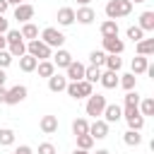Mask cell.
I'll list each match as a JSON object with an SVG mask.
<instances>
[{"instance_id": "obj_14", "label": "cell", "mask_w": 154, "mask_h": 154, "mask_svg": "<svg viewBox=\"0 0 154 154\" xmlns=\"http://www.w3.org/2000/svg\"><path fill=\"white\" fill-rule=\"evenodd\" d=\"M65 87H67V77L65 75H51L48 77V89L53 91V94H60V91H65Z\"/></svg>"}, {"instance_id": "obj_43", "label": "cell", "mask_w": 154, "mask_h": 154, "mask_svg": "<svg viewBox=\"0 0 154 154\" xmlns=\"http://www.w3.org/2000/svg\"><path fill=\"white\" fill-rule=\"evenodd\" d=\"M5 96H7V89L0 87V103H5Z\"/></svg>"}, {"instance_id": "obj_18", "label": "cell", "mask_w": 154, "mask_h": 154, "mask_svg": "<svg viewBox=\"0 0 154 154\" xmlns=\"http://www.w3.org/2000/svg\"><path fill=\"white\" fill-rule=\"evenodd\" d=\"M118 72H111V70H106V72H101V77H99V82H101V87L103 89H116L118 87Z\"/></svg>"}, {"instance_id": "obj_37", "label": "cell", "mask_w": 154, "mask_h": 154, "mask_svg": "<svg viewBox=\"0 0 154 154\" xmlns=\"http://www.w3.org/2000/svg\"><path fill=\"white\" fill-rule=\"evenodd\" d=\"M140 101H142V96L132 89V91H125V106H140Z\"/></svg>"}, {"instance_id": "obj_50", "label": "cell", "mask_w": 154, "mask_h": 154, "mask_svg": "<svg viewBox=\"0 0 154 154\" xmlns=\"http://www.w3.org/2000/svg\"><path fill=\"white\" fill-rule=\"evenodd\" d=\"M130 2H132V5H135V2H144V0H130Z\"/></svg>"}, {"instance_id": "obj_24", "label": "cell", "mask_w": 154, "mask_h": 154, "mask_svg": "<svg viewBox=\"0 0 154 154\" xmlns=\"http://www.w3.org/2000/svg\"><path fill=\"white\" fill-rule=\"evenodd\" d=\"M118 84H120L125 91H132V89L137 87V77H135L132 72H125V75H120V77H118Z\"/></svg>"}, {"instance_id": "obj_35", "label": "cell", "mask_w": 154, "mask_h": 154, "mask_svg": "<svg viewBox=\"0 0 154 154\" xmlns=\"http://www.w3.org/2000/svg\"><path fill=\"white\" fill-rule=\"evenodd\" d=\"M125 34H128V38H130V41H135V43L144 38V31H142L137 24H135V26H128V31H125Z\"/></svg>"}, {"instance_id": "obj_45", "label": "cell", "mask_w": 154, "mask_h": 154, "mask_svg": "<svg viewBox=\"0 0 154 154\" xmlns=\"http://www.w3.org/2000/svg\"><path fill=\"white\" fill-rule=\"evenodd\" d=\"M7 48V41H5V36H0V51H5Z\"/></svg>"}, {"instance_id": "obj_39", "label": "cell", "mask_w": 154, "mask_h": 154, "mask_svg": "<svg viewBox=\"0 0 154 154\" xmlns=\"http://www.w3.org/2000/svg\"><path fill=\"white\" fill-rule=\"evenodd\" d=\"M38 154H55V147L51 142H41L38 144Z\"/></svg>"}, {"instance_id": "obj_19", "label": "cell", "mask_w": 154, "mask_h": 154, "mask_svg": "<svg viewBox=\"0 0 154 154\" xmlns=\"http://www.w3.org/2000/svg\"><path fill=\"white\" fill-rule=\"evenodd\" d=\"M137 26L147 34V31H154V12L152 10H147V12H142L140 14V22H137Z\"/></svg>"}, {"instance_id": "obj_34", "label": "cell", "mask_w": 154, "mask_h": 154, "mask_svg": "<svg viewBox=\"0 0 154 154\" xmlns=\"http://www.w3.org/2000/svg\"><path fill=\"white\" fill-rule=\"evenodd\" d=\"M103 60H106V53H103V51H91V53H89V65L101 67V65H103Z\"/></svg>"}, {"instance_id": "obj_20", "label": "cell", "mask_w": 154, "mask_h": 154, "mask_svg": "<svg viewBox=\"0 0 154 154\" xmlns=\"http://www.w3.org/2000/svg\"><path fill=\"white\" fill-rule=\"evenodd\" d=\"M19 34H22V38L29 43V41H34V38H38V26L34 24V22H26V24H22V29H19Z\"/></svg>"}, {"instance_id": "obj_12", "label": "cell", "mask_w": 154, "mask_h": 154, "mask_svg": "<svg viewBox=\"0 0 154 154\" xmlns=\"http://www.w3.org/2000/svg\"><path fill=\"white\" fill-rule=\"evenodd\" d=\"M51 58H53L51 63H53L55 67H63V70L75 60V58H72V53H70V51H65V48H58V51H55V55H51Z\"/></svg>"}, {"instance_id": "obj_13", "label": "cell", "mask_w": 154, "mask_h": 154, "mask_svg": "<svg viewBox=\"0 0 154 154\" xmlns=\"http://www.w3.org/2000/svg\"><path fill=\"white\" fill-rule=\"evenodd\" d=\"M123 118V108L118 106V103H106V108H103V120L111 125V123H118Z\"/></svg>"}, {"instance_id": "obj_36", "label": "cell", "mask_w": 154, "mask_h": 154, "mask_svg": "<svg viewBox=\"0 0 154 154\" xmlns=\"http://www.w3.org/2000/svg\"><path fill=\"white\" fill-rule=\"evenodd\" d=\"M125 123H128V128H130V130H137V132L144 128V118H142L140 113H137V116H132V118H128Z\"/></svg>"}, {"instance_id": "obj_25", "label": "cell", "mask_w": 154, "mask_h": 154, "mask_svg": "<svg viewBox=\"0 0 154 154\" xmlns=\"http://www.w3.org/2000/svg\"><path fill=\"white\" fill-rule=\"evenodd\" d=\"M36 72H38V77H51V75H55V65L51 63V60H41L38 65H36Z\"/></svg>"}, {"instance_id": "obj_4", "label": "cell", "mask_w": 154, "mask_h": 154, "mask_svg": "<svg viewBox=\"0 0 154 154\" xmlns=\"http://www.w3.org/2000/svg\"><path fill=\"white\" fill-rule=\"evenodd\" d=\"M106 96L103 94H91V96H87V106H84V111H87V116H91L94 120L99 118V116H103V108H106Z\"/></svg>"}, {"instance_id": "obj_40", "label": "cell", "mask_w": 154, "mask_h": 154, "mask_svg": "<svg viewBox=\"0 0 154 154\" xmlns=\"http://www.w3.org/2000/svg\"><path fill=\"white\" fill-rule=\"evenodd\" d=\"M10 31V24H7V19H5V14H0V36H5Z\"/></svg>"}, {"instance_id": "obj_31", "label": "cell", "mask_w": 154, "mask_h": 154, "mask_svg": "<svg viewBox=\"0 0 154 154\" xmlns=\"http://www.w3.org/2000/svg\"><path fill=\"white\" fill-rule=\"evenodd\" d=\"M103 65H106V70H111V72H118V70L123 67V60H120L118 55H108V53H106V60H103Z\"/></svg>"}, {"instance_id": "obj_2", "label": "cell", "mask_w": 154, "mask_h": 154, "mask_svg": "<svg viewBox=\"0 0 154 154\" xmlns=\"http://www.w3.org/2000/svg\"><path fill=\"white\" fill-rule=\"evenodd\" d=\"M26 55L36 58L38 63H41V60H51L53 48H48V46H46L41 38H34V41H29V43H26Z\"/></svg>"}, {"instance_id": "obj_23", "label": "cell", "mask_w": 154, "mask_h": 154, "mask_svg": "<svg viewBox=\"0 0 154 154\" xmlns=\"http://www.w3.org/2000/svg\"><path fill=\"white\" fill-rule=\"evenodd\" d=\"M72 135H75V137L89 135V120H87V118H75V120H72Z\"/></svg>"}, {"instance_id": "obj_29", "label": "cell", "mask_w": 154, "mask_h": 154, "mask_svg": "<svg viewBox=\"0 0 154 154\" xmlns=\"http://www.w3.org/2000/svg\"><path fill=\"white\" fill-rule=\"evenodd\" d=\"M101 36H118V22L113 19L101 22Z\"/></svg>"}, {"instance_id": "obj_44", "label": "cell", "mask_w": 154, "mask_h": 154, "mask_svg": "<svg viewBox=\"0 0 154 154\" xmlns=\"http://www.w3.org/2000/svg\"><path fill=\"white\" fill-rule=\"evenodd\" d=\"M7 7H10V5H7L5 0H0V14H5V12H7Z\"/></svg>"}, {"instance_id": "obj_33", "label": "cell", "mask_w": 154, "mask_h": 154, "mask_svg": "<svg viewBox=\"0 0 154 154\" xmlns=\"http://www.w3.org/2000/svg\"><path fill=\"white\" fill-rule=\"evenodd\" d=\"M94 142H96V140H94L91 135H79V137H77V149H84V152H89V149L94 147Z\"/></svg>"}, {"instance_id": "obj_9", "label": "cell", "mask_w": 154, "mask_h": 154, "mask_svg": "<svg viewBox=\"0 0 154 154\" xmlns=\"http://www.w3.org/2000/svg\"><path fill=\"white\" fill-rule=\"evenodd\" d=\"M89 135L94 140H106L108 137V123L103 118H96L94 123H89Z\"/></svg>"}, {"instance_id": "obj_32", "label": "cell", "mask_w": 154, "mask_h": 154, "mask_svg": "<svg viewBox=\"0 0 154 154\" xmlns=\"http://www.w3.org/2000/svg\"><path fill=\"white\" fill-rule=\"evenodd\" d=\"M99 77H101V67H94V65H89V67L84 70V79H87L89 84L99 82Z\"/></svg>"}, {"instance_id": "obj_3", "label": "cell", "mask_w": 154, "mask_h": 154, "mask_svg": "<svg viewBox=\"0 0 154 154\" xmlns=\"http://www.w3.org/2000/svg\"><path fill=\"white\" fill-rule=\"evenodd\" d=\"M65 91H67V96H72V99L77 101V99H87V96H91V94H94V87H91L87 79H79V82H67Z\"/></svg>"}, {"instance_id": "obj_16", "label": "cell", "mask_w": 154, "mask_h": 154, "mask_svg": "<svg viewBox=\"0 0 154 154\" xmlns=\"http://www.w3.org/2000/svg\"><path fill=\"white\" fill-rule=\"evenodd\" d=\"M55 19H58L60 26H70V24H75V10L72 7H60Z\"/></svg>"}, {"instance_id": "obj_11", "label": "cell", "mask_w": 154, "mask_h": 154, "mask_svg": "<svg viewBox=\"0 0 154 154\" xmlns=\"http://www.w3.org/2000/svg\"><path fill=\"white\" fill-rule=\"evenodd\" d=\"M96 19V12L89 7V5H84V7H79V10H75V22H79V24H91Z\"/></svg>"}, {"instance_id": "obj_17", "label": "cell", "mask_w": 154, "mask_h": 154, "mask_svg": "<svg viewBox=\"0 0 154 154\" xmlns=\"http://www.w3.org/2000/svg\"><path fill=\"white\" fill-rule=\"evenodd\" d=\"M7 53H10L12 58H22V55H26V41H24V38H19V41H10V43H7Z\"/></svg>"}, {"instance_id": "obj_1", "label": "cell", "mask_w": 154, "mask_h": 154, "mask_svg": "<svg viewBox=\"0 0 154 154\" xmlns=\"http://www.w3.org/2000/svg\"><path fill=\"white\" fill-rule=\"evenodd\" d=\"M132 12V2L130 0H108L106 2V17L118 22L120 17H128Z\"/></svg>"}, {"instance_id": "obj_15", "label": "cell", "mask_w": 154, "mask_h": 154, "mask_svg": "<svg viewBox=\"0 0 154 154\" xmlns=\"http://www.w3.org/2000/svg\"><path fill=\"white\" fill-rule=\"evenodd\" d=\"M38 128H41L43 135H53V132H58V116H43V118L38 120Z\"/></svg>"}, {"instance_id": "obj_21", "label": "cell", "mask_w": 154, "mask_h": 154, "mask_svg": "<svg viewBox=\"0 0 154 154\" xmlns=\"http://www.w3.org/2000/svg\"><path fill=\"white\" fill-rule=\"evenodd\" d=\"M135 46H137V55H144V58L154 55V38H142Z\"/></svg>"}, {"instance_id": "obj_5", "label": "cell", "mask_w": 154, "mask_h": 154, "mask_svg": "<svg viewBox=\"0 0 154 154\" xmlns=\"http://www.w3.org/2000/svg\"><path fill=\"white\" fill-rule=\"evenodd\" d=\"M41 41L48 46V48H63V43H65V34L63 31H58L55 26H46L43 31H41Z\"/></svg>"}, {"instance_id": "obj_46", "label": "cell", "mask_w": 154, "mask_h": 154, "mask_svg": "<svg viewBox=\"0 0 154 154\" xmlns=\"http://www.w3.org/2000/svg\"><path fill=\"white\" fill-rule=\"evenodd\" d=\"M5 2H7V5H14V7H17V5H22L24 0H5Z\"/></svg>"}, {"instance_id": "obj_47", "label": "cell", "mask_w": 154, "mask_h": 154, "mask_svg": "<svg viewBox=\"0 0 154 154\" xmlns=\"http://www.w3.org/2000/svg\"><path fill=\"white\" fill-rule=\"evenodd\" d=\"M94 154H111V152H108V149H96Z\"/></svg>"}, {"instance_id": "obj_42", "label": "cell", "mask_w": 154, "mask_h": 154, "mask_svg": "<svg viewBox=\"0 0 154 154\" xmlns=\"http://www.w3.org/2000/svg\"><path fill=\"white\" fill-rule=\"evenodd\" d=\"M5 82H7V75H5V70L0 67V87H5Z\"/></svg>"}, {"instance_id": "obj_27", "label": "cell", "mask_w": 154, "mask_h": 154, "mask_svg": "<svg viewBox=\"0 0 154 154\" xmlns=\"http://www.w3.org/2000/svg\"><path fill=\"white\" fill-rule=\"evenodd\" d=\"M36 65H38V60L31 58V55H22V58H19V70H22V72H34Z\"/></svg>"}, {"instance_id": "obj_38", "label": "cell", "mask_w": 154, "mask_h": 154, "mask_svg": "<svg viewBox=\"0 0 154 154\" xmlns=\"http://www.w3.org/2000/svg\"><path fill=\"white\" fill-rule=\"evenodd\" d=\"M10 63H12V55L7 53V48H5V51H0V67L5 70V67H7Z\"/></svg>"}, {"instance_id": "obj_26", "label": "cell", "mask_w": 154, "mask_h": 154, "mask_svg": "<svg viewBox=\"0 0 154 154\" xmlns=\"http://www.w3.org/2000/svg\"><path fill=\"white\" fill-rule=\"evenodd\" d=\"M14 130L12 128H0V147H12L14 144Z\"/></svg>"}, {"instance_id": "obj_41", "label": "cell", "mask_w": 154, "mask_h": 154, "mask_svg": "<svg viewBox=\"0 0 154 154\" xmlns=\"http://www.w3.org/2000/svg\"><path fill=\"white\" fill-rule=\"evenodd\" d=\"M14 154H34V152H31V147H29V144H19V147L14 149Z\"/></svg>"}, {"instance_id": "obj_7", "label": "cell", "mask_w": 154, "mask_h": 154, "mask_svg": "<svg viewBox=\"0 0 154 154\" xmlns=\"http://www.w3.org/2000/svg\"><path fill=\"white\" fill-rule=\"evenodd\" d=\"M101 41H103V53H108V55H120L125 51V43L118 36H103Z\"/></svg>"}, {"instance_id": "obj_22", "label": "cell", "mask_w": 154, "mask_h": 154, "mask_svg": "<svg viewBox=\"0 0 154 154\" xmlns=\"http://www.w3.org/2000/svg\"><path fill=\"white\" fill-rule=\"evenodd\" d=\"M147 67H149V58H144V55H135L132 58V75L135 77L137 75H144Z\"/></svg>"}, {"instance_id": "obj_6", "label": "cell", "mask_w": 154, "mask_h": 154, "mask_svg": "<svg viewBox=\"0 0 154 154\" xmlns=\"http://www.w3.org/2000/svg\"><path fill=\"white\" fill-rule=\"evenodd\" d=\"M26 94H29V89H26L24 84H14L12 89H7L5 103H7V106H17V103H22V101L26 99Z\"/></svg>"}, {"instance_id": "obj_10", "label": "cell", "mask_w": 154, "mask_h": 154, "mask_svg": "<svg viewBox=\"0 0 154 154\" xmlns=\"http://www.w3.org/2000/svg\"><path fill=\"white\" fill-rule=\"evenodd\" d=\"M14 19H17V22H22V24L31 22V19H34V5H29V2L17 5V7H14Z\"/></svg>"}, {"instance_id": "obj_30", "label": "cell", "mask_w": 154, "mask_h": 154, "mask_svg": "<svg viewBox=\"0 0 154 154\" xmlns=\"http://www.w3.org/2000/svg\"><path fill=\"white\" fill-rule=\"evenodd\" d=\"M123 142H125L128 147H137V144H142V135H140L137 130H128V132L123 135Z\"/></svg>"}, {"instance_id": "obj_49", "label": "cell", "mask_w": 154, "mask_h": 154, "mask_svg": "<svg viewBox=\"0 0 154 154\" xmlns=\"http://www.w3.org/2000/svg\"><path fill=\"white\" fill-rule=\"evenodd\" d=\"M77 2H79V5H82V7H84V5H89V2H91V0H77Z\"/></svg>"}, {"instance_id": "obj_28", "label": "cell", "mask_w": 154, "mask_h": 154, "mask_svg": "<svg viewBox=\"0 0 154 154\" xmlns=\"http://www.w3.org/2000/svg\"><path fill=\"white\" fill-rule=\"evenodd\" d=\"M137 111H140V116L142 118H147V116H154V99H142L140 101V106H137Z\"/></svg>"}, {"instance_id": "obj_8", "label": "cell", "mask_w": 154, "mask_h": 154, "mask_svg": "<svg viewBox=\"0 0 154 154\" xmlns=\"http://www.w3.org/2000/svg\"><path fill=\"white\" fill-rule=\"evenodd\" d=\"M84 70H87V65L72 60V63L65 67V77H67V82H79V79H84Z\"/></svg>"}, {"instance_id": "obj_48", "label": "cell", "mask_w": 154, "mask_h": 154, "mask_svg": "<svg viewBox=\"0 0 154 154\" xmlns=\"http://www.w3.org/2000/svg\"><path fill=\"white\" fill-rule=\"evenodd\" d=\"M72 154H89V152H84V149H75Z\"/></svg>"}]
</instances>
